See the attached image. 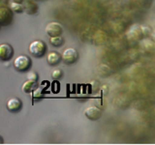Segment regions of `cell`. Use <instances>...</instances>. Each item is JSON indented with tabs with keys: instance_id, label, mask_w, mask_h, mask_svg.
Here are the masks:
<instances>
[{
	"instance_id": "cell-19",
	"label": "cell",
	"mask_w": 155,
	"mask_h": 145,
	"mask_svg": "<svg viewBox=\"0 0 155 145\" xmlns=\"http://www.w3.org/2000/svg\"><path fill=\"white\" fill-rule=\"evenodd\" d=\"M150 36H151V39H152V40L155 42V30H154V31H152L151 35H150Z\"/></svg>"
},
{
	"instance_id": "cell-7",
	"label": "cell",
	"mask_w": 155,
	"mask_h": 145,
	"mask_svg": "<svg viewBox=\"0 0 155 145\" xmlns=\"http://www.w3.org/2000/svg\"><path fill=\"white\" fill-rule=\"evenodd\" d=\"M127 38L130 41H133V42H138L140 39H143V35L142 31V26L136 24V25L131 27L130 30L127 33Z\"/></svg>"
},
{
	"instance_id": "cell-9",
	"label": "cell",
	"mask_w": 155,
	"mask_h": 145,
	"mask_svg": "<svg viewBox=\"0 0 155 145\" xmlns=\"http://www.w3.org/2000/svg\"><path fill=\"white\" fill-rule=\"evenodd\" d=\"M23 12H25L27 14H35L38 12V5L33 0H24L22 2Z\"/></svg>"
},
{
	"instance_id": "cell-20",
	"label": "cell",
	"mask_w": 155,
	"mask_h": 145,
	"mask_svg": "<svg viewBox=\"0 0 155 145\" xmlns=\"http://www.w3.org/2000/svg\"><path fill=\"white\" fill-rule=\"evenodd\" d=\"M2 143H3V138L0 137V144H2Z\"/></svg>"
},
{
	"instance_id": "cell-5",
	"label": "cell",
	"mask_w": 155,
	"mask_h": 145,
	"mask_svg": "<svg viewBox=\"0 0 155 145\" xmlns=\"http://www.w3.org/2000/svg\"><path fill=\"white\" fill-rule=\"evenodd\" d=\"M14 48L9 44H1L0 45V61L8 62L14 56Z\"/></svg>"
},
{
	"instance_id": "cell-8",
	"label": "cell",
	"mask_w": 155,
	"mask_h": 145,
	"mask_svg": "<svg viewBox=\"0 0 155 145\" xmlns=\"http://www.w3.org/2000/svg\"><path fill=\"white\" fill-rule=\"evenodd\" d=\"M84 115L86 116L87 119H89L91 121H96L101 118L102 110L95 105H91L84 110Z\"/></svg>"
},
{
	"instance_id": "cell-11",
	"label": "cell",
	"mask_w": 155,
	"mask_h": 145,
	"mask_svg": "<svg viewBox=\"0 0 155 145\" xmlns=\"http://www.w3.org/2000/svg\"><path fill=\"white\" fill-rule=\"evenodd\" d=\"M47 61L51 66H57L62 61V57L60 53L56 51H51L47 56Z\"/></svg>"
},
{
	"instance_id": "cell-14",
	"label": "cell",
	"mask_w": 155,
	"mask_h": 145,
	"mask_svg": "<svg viewBox=\"0 0 155 145\" xmlns=\"http://www.w3.org/2000/svg\"><path fill=\"white\" fill-rule=\"evenodd\" d=\"M50 43L51 44V46L55 47H59L64 44V39H63L61 36L50 37Z\"/></svg>"
},
{
	"instance_id": "cell-13",
	"label": "cell",
	"mask_w": 155,
	"mask_h": 145,
	"mask_svg": "<svg viewBox=\"0 0 155 145\" xmlns=\"http://www.w3.org/2000/svg\"><path fill=\"white\" fill-rule=\"evenodd\" d=\"M32 96L34 100H41L45 97V91H44V87H37V88L32 92Z\"/></svg>"
},
{
	"instance_id": "cell-6",
	"label": "cell",
	"mask_w": 155,
	"mask_h": 145,
	"mask_svg": "<svg viewBox=\"0 0 155 145\" xmlns=\"http://www.w3.org/2000/svg\"><path fill=\"white\" fill-rule=\"evenodd\" d=\"M46 33L48 37H55V36H61L63 33V28L60 23L58 22H50L46 26Z\"/></svg>"
},
{
	"instance_id": "cell-4",
	"label": "cell",
	"mask_w": 155,
	"mask_h": 145,
	"mask_svg": "<svg viewBox=\"0 0 155 145\" xmlns=\"http://www.w3.org/2000/svg\"><path fill=\"white\" fill-rule=\"evenodd\" d=\"M13 11L7 7H0V26H8L13 22Z\"/></svg>"
},
{
	"instance_id": "cell-16",
	"label": "cell",
	"mask_w": 155,
	"mask_h": 145,
	"mask_svg": "<svg viewBox=\"0 0 155 145\" xmlns=\"http://www.w3.org/2000/svg\"><path fill=\"white\" fill-rule=\"evenodd\" d=\"M142 31H143V37H149L150 35H151L153 30L151 29V27L148 26V25H142Z\"/></svg>"
},
{
	"instance_id": "cell-10",
	"label": "cell",
	"mask_w": 155,
	"mask_h": 145,
	"mask_svg": "<svg viewBox=\"0 0 155 145\" xmlns=\"http://www.w3.org/2000/svg\"><path fill=\"white\" fill-rule=\"evenodd\" d=\"M6 106L10 112H18L22 108V102L18 98H12L7 102Z\"/></svg>"
},
{
	"instance_id": "cell-1",
	"label": "cell",
	"mask_w": 155,
	"mask_h": 145,
	"mask_svg": "<svg viewBox=\"0 0 155 145\" xmlns=\"http://www.w3.org/2000/svg\"><path fill=\"white\" fill-rule=\"evenodd\" d=\"M47 50H48L47 45H46V43L43 41L36 40V41H33L30 45H29V52L36 58H41L43 56H45Z\"/></svg>"
},
{
	"instance_id": "cell-18",
	"label": "cell",
	"mask_w": 155,
	"mask_h": 145,
	"mask_svg": "<svg viewBox=\"0 0 155 145\" xmlns=\"http://www.w3.org/2000/svg\"><path fill=\"white\" fill-rule=\"evenodd\" d=\"M27 79L28 80H33V81H37L38 80V75L34 72H29L27 75Z\"/></svg>"
},
{
	"instance_id": "cell-12",
	"label": "cell",
	"mask_w": 155,
	"mask_h": 145,
	"mask_svg": "<svg viewBox=\"0 0 155 145\" xmlns=\"http://www.w3.org/2000/svg\"><path fill=\"white\" fill-rule=\"evenodd\" d=\"M38 87L37 85V81H33V80H27L22 84V91L24 93H32V92L35 90Z\"/></svg>"
},
{
	"instance_id": "cell-15",
	"label": "cell",
	"mask_w": 155,
	"mask_h": 145,
	"mask_svg": "<svg viewBox=\"0 0 155 145\" xmlns=\"http://www.w3.org/2000/svg\"><path fill=\"white\" fill-rule=\"evenodd\" d=\"M10 9L12 10L13 13H17V14H21L23 13V7H22V3H18V2H11L10 3Z\"/></svg>"
},
{
	"instance_id": "cell-17",
	"label": "cell",
	"mask_w": 155,
	"mask_h": 145,
	"mask_svg": "<svg viewBox=\"0 0 155 145\" xmlns=\"http://www.w3.org/2000/svg\"><path fill=\"white\" fill-rule=\"evenodd\" d=\"M62 76H63V72L60 69H55L51 72V77L53 79L58 80V79H60Z\"/></svg>"
},
{
	"instance_id": "cell-3",
	"label": "cell",
	"mask_w": 155,
	"mask_h": 145,
	"mask_svg": "<svg viewBox=\"0 0 155 145\" xmlns=\"http://www.w3.org/2000/svg\"><path fill=\"white\" fill-rule=\"evenodd\" d=\"M62 61L67 65H72L76 63L79 59V52L76 50V48L69 47L66 48V50L63 51L62 53Z\"/></svg>"
},
{
	"instance_id": "cell-2",
	"label": "cell",
	"mask_w": 155,
	"mask_h": 145,
	"mask_svg": "<svg viewBox=\"0 0 155 145\" xmlns=\"http://www.w3.org/2000/svg\"><path fill=\"white\" fill-rule=\"evenodd\" d=\"M32 66V61L30 57L26 55H19L14 61V67L17 71L21 72H25L30 70Z\"/></svg>"
}]
</instances>
